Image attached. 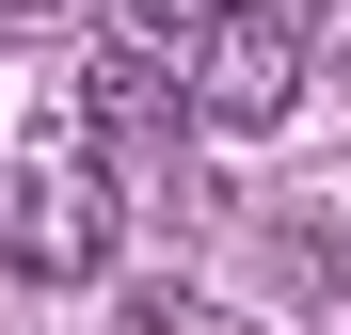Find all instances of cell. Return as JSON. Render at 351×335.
I'll list each match as a JSON object with an SVG mask.
<instances>
[{"mask_svg":"<svg viewBox=\"0 0 351 335\" xmlns=\"http://www.w3.org/2000/svg\"><path fill=\"white\" fill-rule=\"evenodd\" d=\"M112 240H128V192H112L96 112H48L32 144H0V271H32V288H96Z\"/></svg>","mask_w":351,"mask_h":335,"instance_id":"1","label":"cell"},{"mask_svg":"<svg viewBox=\"0 0 351 335\" xmlns=\"http://www.w3.org/2000/svg\"><path fill=\"white\" fill-rule=\"evenodd\" d=\"M304 0H240V16L192 32V128H287L304 112Z\"/></svg>","mask_w":351,"mask_h":335,"instance_id":"2","label":"cell"},{"mask_svg":"<svg viewBox=\"0 0 351 335\" xmlns=\"http://www.w3.org/2000/svg\"><path fill=\"white\" fill-rule=\"evenodd\" d=\"M80 112H96V144H160L176 112H192V80H144V64H96V96H80Z\"/></svg>","mask_w":351,"mask_h":335,"instance_id":"3","label":"cell"},{"mask_svg":"<svg viewBox=\"0 0 351 335\" xmlns=\"http://www.w3.org/2000/svg\"><path fill=\"white\" fill-rule=\"evenodd\" d=\"M112 16H128L144 48H176V32H208V16H240V0H112Z\"/></svg>","mask_w":351,"mask_h":335,"instance_id":"4","label":"cell"},{"mask_svg":"<svg viewBox=\"0 0 351 335\" xmlns=\"http://www.w3.org/2000/svg\"><path fill=\"white\" fill-rule=\"evenodd\" d=\"M0 32H64V0H0Z\"/></svg>","mask_w":351,"mask_h":335,"instance_id":"5","label":"cell"}]
</instances>
